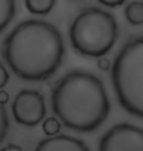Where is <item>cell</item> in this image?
I'll list each match as a JSON object with an SVG mask.
<instances>
[{"label": "cell", "mask_w": 143, "mask_h": 151, "mask_svg": "<svg viewBox=\"0 0 143 151\" xmlns=\"http://www.w3.org/2000/svg\"><path fill=\"white\" fill-rule=\"evenodd\" d=\"M3 57L18 77L41 81L53 75L62 63L64 42L59 29L39 20L20 23L3 42Z\"/></svg>", "instance_id": "obj_1"}, {"label": "cell", "mask_w": 143, "mask_h": 151, "mask_svg": "<svg viewBox=\"0 0 143 151\" xmlns=\"http://www.w3.org/2000/svg\"><path fill=\"white\" fill-rule=\"evenodd\" d=\"M52 108L65 127L88 132L104 123L111 105L98 78L86 72H72L54 87Z\"/></svg>", "instance_id": "obj_2"}, {"label": "cell", "mask_w": 143, "mask_h": 151, "mask_svg": "<svg viewBox=\"0 0 143 151\" xmlns=\"http://www.w3.org/2000/svg\"><path fill=\"white\" fill-rule=\"evenodd\" d=\"M112 81L124 109L143 119V37L121 48L112 68Z\"/></svg>", "instance_id": "obj_3"}, {"label": "cell", "mask_w": 143, "mask_h": 151, "mask_svg": "<svg viewBox=\"0 0 143 151\" xmlns=\"http://www.w3.org/2000/svg\"><path fill=\"white\" fill-rule=\"evenodd\" d=\"M117 38L118 26L114 17L97 8L78 14L70 29L73 47L88 57L105 55L112 49Z\"/></svg>", "instance_id": "obj_4"}, {"label": "cell", "mask_w": 143, "mask_h": 151, "mask_svg": "<svg viewBox=\"0 0 143 151\" xmlns=\"http://www.w3.org/2000/svg\"><path fill=\"white\" fill-rule=\"evenodd\" d=\"M99 151H143V129L127 123L118 124L100 139Z\"/></svg>", "instance_id": "obj_5"}, {"label": "cell", "mask_w": 143, "mask_h": 151, "mask_svg": "<svg viewBox=\"0 0 143 151\" xmlns=\"http://www.w3.org/2000/svg\"><path fill=\"white\" fill-rule=\"evenodd\" d=\"M12 112L15 120L21 125L27 127L38 125L46 113L43 96L36 90H21L12 104Z\"/></svg>", "instance_id": "obj_6"}, {"label": "cell", "mask_w": 143, "mask_h": 151, "mask_svg": "<svg viewBox=\"0 0 143 151\" xmlns=\"http://www.w3.org/2000/svg\"><path fill=\"white\" fill-rule=\"evenodd\" d=\"M34 151H89L86 144L70 135H57L45 138Z\"/></svg>", "instance_id": "obj_7"}, {"label": "cell", "mask_w": 143, "mask_h": 151, "mask_svg": "<svg viewBox=\"0 0 143 151\" xmlns=\"http://www.w3.org/2000/svg\"><path fill=\"white\" fill-rule=\"evenodd\" d=\"M124 16L133 26H138L143 24V2L132 1L126 7Z\"/></svg>", "instance_id": "obj_8"}, {"label": "cell", "mask_w": 143, "mask_h": 151, "mask_svg": "<svg viewBox=\"0 0 143 151\" xmlns=\"http://www.w3.org/2000/svg\"><path fill=\"white\" fill-rule=\"evenodd\" d=\"M56 0H25L26 7L32 14L45 15L52 10Z\"/></svg>", "instance_id": "obj_9"}, {"label": "cell", "mask_w": 143, "mask_h": 151, "mask_svg": "<svg viewBox=\"0 0 143 151\" xmlns=\"http://www.w3.org/2000/svg\"><path fill=\"white\" fill-rule=\"evenodd\" d=\"M15 14V0H0V29L9 25Z\"/></svg>", "instance_id": "obj_10"}, {"label": "cell", "mask_w": 143, "mask_h": 151, "mask_svg": "<svg viewBox=\"0 0 143 151\" xmlns=\"http://www.w3.org/2000/svg\"><path fill=\"white\" fill-rule=\"evenodd\" d=\"M42 129L47 135H55L61 129V124L55 117H49L44 121L42 125Z\"/></svg>", "instance_id": "obj_11"}, {"label": "cell", "mask_w": 143, "mask_h": 151, "mask_svg": "<svg viewBox=\"0 0 143 151\" xmlns=\"http://www.w3.org/2000/svg\"><path fill=\"white\" fill-rule=\"evenodd\" d=\"M8 129H9V121H8L7 113H6L4 106L2 105L1 108H0V139H1V142L4 140L6 134H7Z\"/></svg>", "instance_id": "obj_12"}, {"label": "cell", "mask_w": 143, "mask_h": 151, "mask_svg": "<svg viewBox=\"0 0 143 151\" xmlns=\"http://www.w3.org/2000/svg\"><path fill=\"white\" fill-rule=\"evenodd\" d=\"M9 81V74L3 65L0 67V87L3 88Z\"/></svg>", "instance_id": "obj_13"}, {"label": "cell", "mask_w": 143, "mask_h": 151, "mask_svg": "<svg viewBox=\"0 0 143 151\" xmlns=\"http://www.w3.org/2000/svg\"><path fill=\"white\" fill-rule=\"evenodd\" d=\"M126 0H99L100 3H102L103 5L108 6V7H118V6L123 5Z\"/></svg>", "instance_id": "obj_14"}, {"label": "cell", "mask_w": 143, "mask_h": 151, "mask_svg": "<svg viewBox=\"0 0 143 151\" xmlns=\"http://www.w3.org/2000/svg\"><path fill=\"white\" fill-rule=\"evenodd\" d=\"M97 66H98V68L100 70L102 71H109L111 68V62L110 60L107 59V58H102V59H99L98 61H97Z\"/></svg>", "instance_id": "obj_15"}, {"label": "cell", "mask_w": 143, "mask_h": 151, "mask_svg": "<svg viewBox=\"0 0 143 151\" xmlns=\"http://www.w3.org/2000/svg\"><path fill=\"white\" fill-rule=\"evenodd\" d=\"M1 151H26V150H24L22 147L16 145V144H8L5 147H3Z\"/></svg>", "instance_id": "obj_16"}, {"label": "cell", "mask_w": 143, "mask_h": 151, "mask_svg": "<svg viewBox=\"0 0 143 151\" xmlns=\"http://www.w3.org/2000/svg\"><path fill=\"white\" fill-rule=\"evenodd\" d=\"M8 99H9L8 93L4 91V90H1V92H0V102H1V104L4 105L8 101Z\"/></svg>", "instance_id": "obj_17"}]
</instances>
